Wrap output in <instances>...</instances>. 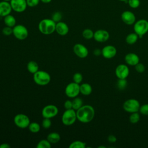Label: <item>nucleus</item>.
Segmentation results:
<instances>
[{"mask_svg":"<svg viewBox=\"0 0 148 148\" xmlns=\"http://www.w3.org/2000/svg\"><path fill=\"white\" fill-rule=\"evenodd\" d=\"M76 112L77 120L83 123H90L95 116V110L90 105H83Z\"/></svg>","mask_w":148,"mask_h":148,"instance_id":"f257e3e1","label":"nucleus"},{"mask_svg":"<svg viewBox=\"0 0 148 148\" xmlns=\"http://www.w3.org/2000/svg\"><path fill=\"white\" fill-rule=\"evenodd\" d=\"M56 23L51 18L42 19L38 24L39 31L44 35H50L56 31Z\"/></svg>","mask_w":148,"mask_h":148,"instance_id":"f03ea898","label":"nucleus"},{"mask_svg":"<svg viewBox=\"0 0 148 148\" xmlns=\"http://www.w3.org/2000/svg\"><path fill=\"white\" fill-rule=\"evenodd\" d=\"M33 79L35 83L39 86H46L48 84L51 80L50 74L44 71H38L33 74Z\"/></svg>","mask_w":148,"mask_h":148,"instance_id":"7ed1b4c3","label":"nucleus"},{"mask_svg":"<svg viewBox=\"0 0 148 148\" xmlns=\"http://www.w3.org/2000/svg\"><path fill=\"white\" fill-rule=\"evenodd\" d=\"M134 30L141 38L148 32V21L145 19H140L134 24Z\"/></svg>","mask_w":148,"mask_h":148,"instance_id":"20e7f679","label":"nucleus"},{"mask_svg":"<svg viewBox=\"0 0 148 148\" xmlns=\"http://www.w3.org/2000/svg\"><path fill=\"white\" fill-rule=\"evenodd\" d=\"M76 119V112L73 109H66L63 113L61 117L62 123L66 126H69L73 124Z\"/></svg>","mask_w":148,"mask_h":148,"instance_id":"39448f33","label":"nucleus"},{"mask_svg":"<svg viewBox=\"0 0 148 148\" xmlns=\"http://www.w3.org/2000/svg\"><path fill=\"white\" fill-rule=\"evenodd\" d=\"M140 105L139 102L134 98H131L126 100L123 105V109L130 113L139 112Z\"/></svg>","mask_w":148,"mask_h":148,"instance_id":"423d86ee","label":"nucleus"},{"mask_svg":"<svg viewBox=\"0 0 148 148\" xmlns=\"http://www.w3.org/2000/svg\"><path fill=\"white\" fill-rule=\"evenodd\" d=\"M13 34L18 40H24L28 35L27 28L23 25L18 24L13 27Z\"/></svg>","mask_w":148,"mask_h":148,"instance_id":"0eeeda50","label":"nucleus"},{"mask_svg":"<svg viewBox=\"0 0 148 148\" xmlns=\"http://www.w3.org/2000/svg\"><path fill=\"white\" fill-rule=\"evenodd\" d=\"M80 93V84L72 82L69 83L65 88V95L71 98L76 97Z\"/></svg>","mask_w":148,"mask_h":148,"instance_id":"6e6552de","label":"nucleus"},{"mask_svg":"<svg viewBox=\"0 0 148 148\" xmlns=\"http://www.w3.org/2000/svg\"><path fill=\"white\" fill-rule=\"evenodd\" d=\"M14 124L20 128H27L30 124L29 118L25 114L19 113L16 114L13 119Z\"/></svg>","mask_w":148,"mask_h":148,"instance_id":"1a4fd4ad","label":"nucleus"},{"mask_svg":"<svg viewBox=\"0 0 148 148\" xmlns=\"http://www.w3.org/2000/svg\"><path fill=\"white\" fill-rule=\"evenodd\" d=\"M58 113V109L54 105H47L42 110V115L43 118L51 119L56 116Z\"/></svg>","mask_w":148,"mask_h":148,"instance_id":"9d476101","label":"nucleus"},{"mask_svg":"<svg viewBox=\"0 0 148 148\" xmlns=\"http://www.w3.org/2000/svg\"><path fill=\"white\" fill-rule=\"evenodd\" d=\"M12 10L17 13L24 12L27 7L26 0H10Z\"/></svg>","mask_w":148,"mask_h":148,"instance_id":"9b49d317","label":"nucleus"},{"mask_svg":"<svg viewBox=\"0 0 148 148\" xmlns=\"http://www.w3.org/2000/svg\"><path fill=\"white\" fill-rule=\"evenodd\" d=\"M130 74V69L124 64L118 65L115 69V75L118 79H126Z\"/></svg>","mask_w":148,"mask_h":148,"instance_id":"f8f14e48","label":"nucleus"},{"mask_svg":"<svg viewBox=\"0 0 148 148\" xmlns=\"http://www.w3.org/2000/svg\"><path fill=\"white\" fill-rule=\"evenodd\" d=\"M73 50L75 55L81 58L87 57L88 54V50L87 48L81 43L75 44L73 47Z\"/></svg>","mask_w":148,"mask_h":148,"instance_id":"ddd939ff","label":"nucleus"},{"mask_svg":"<svg viewBox=\"0 0 148 148\" xmlns=\"http://www.w3.org/2000/svg\"><path fill=\"white\" fill-rule=\"evenodd\" d=\"M121 18L124 23L127 25H133L136 21V17L134 13L130 10H125L121 14Z\"/></svg>","mask_w":148,"mask_h":148,"instance_id":"4468645a","label":"nucleus"},{"mask_svg":"<svg viewBox=\"0 0 148 148\" xmlns=\"http://www.w3.org/2000/svg\"><path fill=\"white\" fill-rule=\"evenodd\" d=\"M110 35L108 31L105 29H98L94 32L93 38L98 42H106L109 38Z\"/></svg>","mask_w":148,"mask_h":148,"instance_id":"2eb2a0df","label":"nucleus"},{"mask_svg":"<svg viewBox=\"0 0 148 148\" xmlns=\"http://www.w3.org/2000/svg\"><path fill=\"white\" fill-rule=\"evenodd\" d=\"M117 54L116 48L112 45H106L102 49V56L106 58L110 59L115 57Z\"/></svg>","mask_w":148,"mask_h":148,"instance_id":"dca6fc26","label":"nucleus"},{"mask_svg":"<svg viewBox=\"0 0 148 148\" xmlns=\"http://www.w3.org/2000/svg\"><path fill=\"white\" fill-rule=\"evenodd\" d=\"M12 8L10 2L2 1L0 2V16L5 17L10 14Z\"/></svg>","mask_w":148,"mask_h":148,"instance_id":"f3484780","label":"nucleus"},{"mask_svg":"<svg viewBox=\"0 0 148 148\" xmlns=\"http://www.w3.org/2000/svg\"><path fill=\"white\" fill-rule=\"evenodd\" d=\"M125 63L130 66H135L139 62V56L134 53H127L124 57Z\"/></svg>","mask_w":148,"mask_h":148,"instance_id":"a211bd4d","label":"nucleus"},{"mask_svg":"<svg viewBox=\"0 0 148 148\" xmlns=\"http://www.w3.org/2000/svg\"><path fill=\"white\" fill-rule=\"evenodd\" d=\"M56 31L60 35L65 36L69 32V27L65 23L62 21H59L56 23Z\"/></svg>","mask_w":148,"mask_h":148,"instance_id":"6ab92c4d","label":"nucleus"},{"mask_svg":"<svg viewBox=\"0 0 148 148\" xmlns=\"http://www.w3.org/2000/svg\"><path fill=\"white\" fill-rule=\"evenodd\" d=\"M92 91L91 86L87 83H84L80 85V93L84 95H89L92 92Z\"/></svg>","mask_w":148,"mask_h":148,"instance_id":"aec40b11","label":"nucleus"},{"mask_svg":"<svg viewBox=\"0 0 148 148\" xmlns=\"http://www.w3.org/2000/svg\"><path fill=\"white\" fill-rule=\"evenodd\" d=\"M3 21L6 26H8L12 28L14 27L16 24V20L15 17L10 14L4 17Z\"/></svg>","mask_w":148,"mask_h":148,"instance_id":"412c9836","label":"nucleus"},{"mask_svg":"<svg viewBox=\"0 0 148 148\" xmlns=\"http://www.w3.org/2000/svg\"><path fill=\"white\" fill-rule=\"evenodd\" d=\"M27 70L31 73L34 74L39 71V65L38 63L34 61H30L28 62L27 65Z\"/></svg>","mask_w":148,"mask_h":148,"instance_id":"4be33fe9","label":"nucleus"},{"mask_svg":"<svg viewBox=\"0 0 148 148\" xmlns=\"http://www.w3.org/2000/svg\"><path fill=\"white\" fill-rule=\"evenodd\" d=\"M60 139H61V137L60 134L56 132H51L47 136V139L51 143H53V144L58 142Z\"/></svg>","mask_w":148,"mask_h":148,"instance_id":"5701e85b","label":"nucleus"},{"mask_svg":"<svg viewBox=\"0 0 148 148\" xmlns=\"http://www.w3.org/2000/svg\"><path fill=\"white\" fill-rule=\"evenodd\" d=\"M138 38V35L135 32H132L127 35L125 38V41L128 45H133L137 42Z\"/></svg>","mask_w":148,"mask_h":148,"instance_id":"b1692460","label":"nucleus"},{"mask_svg":"<svg viewBox=\"0 0 148 148\" xmlns=\"http://www.w3.org/2000/svg\"><path fill=\"white\" fill-rule=\"evenodd\" d=\"M72 101V109L76 111L83 105V100L80 98L76 97L74 98V99Z\"/></svg>","mask_w":148,"mask_h":148,"instance_id":"393cba45","label":"nucleus"},{"mask_svg":"<svg viewBox=\"0 0 148 148\" xmlns=\"http://www.w3.org/2000/svg\"><path fill=\"white\" fill-rule=\"evenodd\" d=\"M86 147V143L81 140H75L70 143L69 148H85Z\"/></svg>","mask_w":148,"mask_h":148,"instance_id":"a878e982","label":"nucleus"},{"mask_svg":"<svg viewBox=\"0 0 148 148\" xmlns=\"http://www.w3.org/2000/svg\"><path fill=\"white\" fill-rule=\"evenodd\" d=\"M29 130L32 133H37L40 130V125L36 122H32L28 125Z\"/></svg>","mask_w":148,"mask_h":148,"instance_id":"bb28decb","label":"nucleus"},{"mask_svg":"<svg viewBox=\"0 0 148 148\" xmlns=\"http://www.w3.org/2000/svg\"><path fill=\"white\" fill-rule=\"evenodd\" d=\"M94 32L90 28H86L82 32V36L86 39H91L94 37Z\"/></svg>","mask_w":148,"mask_h":148,"instance_id":"cd10ccee","label":"nucleus"},{"mask_svg":"<svg viewBox=\"0 0 148 148\" xmlns=\"http://www.w3.org/2000/svg\"><path fill=\"white\" fill-rule=\"evenodd\" d=\"M139 120H140V114L139 113V112L131 113L129 117V120L130 123L132 124L137 123L138 122H139Z\"/></svg>","mask_w":148,"mask_h":148,"instance_id":"c85d7f7f","label":"nucleus"},{"mask_svg":"<svg viewBox=\"0 0 148 148\" xmlns=\"http://www.w3.org/2000/svg\"><path fill=\"white\" fill-rule=\"evenodd\" d=\"M51 147V143L47 139L40 140L36 145L37 148H50Z\"/></svg>","mask_w":148,"mask_h":148,"instance_id":"c756f323","label":"nucleus"},{"mask_svg":"<svg viewBox=\"0 0 148 148\" xmlns=\"http://www.w3.org/2000/svg\"><path fill=\"white\" fill-rule=\"evenodd\" d=\"M117 86L120 90H122L125 89L127 86V81L126 79H119L117 83Z\"/></svg>","mask_w":148,"mask_h":148,"instance_id":"7c9ffc66","label":"nucleus"},{"mask_svg":"<svg viewBox=\"0 0 148 148\" xmlns=\"http://www.w3.org/2000/svg\"><path fill=\"white\" fill-rule=\"evenodd\" d=\"M62 18V15L60 12H56L54 13H53L51 16V19L56 23L59 21H61Z\"/></svg>","mask_w":148,"mask_h":148,"instance_id":"2f4dec72","label":"nucleus"},{"mask_svg":"<svg viewBox=\"0 0 148 148\" xmlns=\"http://www.w3.org/2000/svg\"><path fill=\"white\" fill-rule=\"evenodd\" d=\"M73 80L75 83L80 84V83H81L83 80V76L82 73L80 72H76L74 73L73 75Z\"/></svg>","mask_w":148,"mask_h":148,"instance_id":"473e14b6","label":"nucleus"},{"mask_svg":"<svg viewBox=\"0 0 148 148\" xmlns=\"http://www.w3.org/2000/svg\"><path fill=\"white\" fill-rule=\"evenodd\" d=\"M127 3L131 8L136 9L140 5V0H128Z\"/></svg>","mask_w":148,"mask_h":148,"instance_id":"72a5a7b5","label":"nucleus"},{"mask_svg":"<svg viewBox=\"0 0 148 148\" xmlns=\"http://www.w3.org/2000/svg\"><path fill=\"white\" fill-rule=\"evenodd\" d=\"M139 112L143 115L148 116V103L140 105Z\"/></svg>","mask_w":148,"mask_h":148,"instance_id":"f704fd0d","label":"nucleus"},{"mask_svg":"<svg viewBox=\"0 0 148 148\" xmlns=\"http://www.w3.org/2000/svg\"><path fill=\"white\" fill-rule=\"evenodd\" d=\"M51 121L50 120V119L44 118L42 122V126L45 129H48L51 127Z\"/></svg>","mask_w":148,"mask_h":148,"instance_id":"c9c22d12","label":"nucleus"},{"mask_svg":"<svg viewBox=\"0 0 148 148\" xmlns=\"http://www.w3.org/2000/svg\"><path fill=\"white\" fill-rule=\"evenodd\" d=\"M134 66L136 71L139 73H143L145 71V66L142 63L139 62L136 65H135Z\"/></svg>","mask_w":148,"mask_h":148,"instance_id":"e433bc0d","label":"nucleus"},{"mask_svg":"<svg viewBox=\"0 0 148 148\" xmlns=\"http://www.w3.org/2000/svg\"><path fill=\"white\" fill-rule=\"evenodd\" d=\"M2 32L3 35L6 36H9L13 34V28L8 26H6L2 29Z\"/></svg>","mask_w":148,"mask_h":148,"instance_id":"4c0bfd02","label":"nucleus"},{"mask_svg":"<svg viewBox=\"0 0 148 148\" xmlns=\"http://www.w3.org/2000/svg\"><path fill=\"white\" fill-rule=\"evenodd\" d=\"M27 6L31 8H34L39 3L40 0H26Z\"/></svg>","mask_w":148,"mask_h":148,"instance_id":"58836bf2","label":"nucleus"},{"mask_svg":"<svg viewBox=\"0 0 148 148\" xmlns=\"http://www.w3.org/2000/svg\"><path fill=\"white\" fill-rule=\"evenodd\" d=\"M64 106L65 109H72V101L71 100H66L64 103Z\"/></svg>","mask_w":148,"mask_h":148,"instance_id":"ea45409f","label":"nucleus"},{"mask_svg":"<svg viewBox=\"0 0 148 148\" xmlns=\"http://www.w3.org/2000/svg\"><path fill=\"white\" fill-rule=\"evenodd\" d=\"M108 140L110 142V143H114L116 142L117 140V138L114 135H109L108 137Z\"/></svg>","mask_w":148,"mask_h":148,"instance_id":"a19ab883","label":"nucleus"},{"mask_svg":"<svg viewBox=\"0 0 148 148\" xmlns=\"http://www.w3.org/2000/svg\"><path fill=\"white\" fill-rule=\"evenodd\" d=\"M93 54L95 56H99L102 55V50H101L100 49H98V48L95 49L93 51Z\"/></svg>","mask_w":148,"mask_h":148,"instance_id":"79ce46f5","label":"nucleus"},{"mask_svg":"<svg viewBox=\"0 0 148 148\" xmlns=\"http://www.w3.org/2000/svg\"><path fill=\"white\" fill-rule=\"evenodd\" d=\"M10 146L6 143H3L0 145V148H10Z\"/></svg>","mask_w":148,"mask_h":148,"instance_id":"37998d69","label":"nucleus"},{"mask_svg":"<svg viewBox=\"0 0 148 148\" xmlns=\"http://www.w3.org/2000/svg\"><path fill=\"white\" fill-rule=\"evenodd\" d=\"M52 0H40V1H41L42 3H49L50 2H51Z\"/></svg>","mask_w":148,"mask_h":148,"instance_id":"c03bdc74","label":"nucleus"},{"mask_svg":"<svg viewBox=\"0 0 148 148\" xmlns=\"http://www.w3.org/2000/svg\"><path fill=\"white\" fill-rule=\"evenodd\" d=\"M119 1H122V2H126V3H127V1H128V0H119Z\"/></svg>","mask_w":148,"mask_h":148,"instance_id":"a18cd8bd","label":"nucleus"},{"mask_svg":"<svg viewBox=\"0 0 148 148\" xmlns=\"http://www.w3.org/2000/svg\"><path fill=\"white\" fill-rule=\"evenodd\" d=\"M2 1H8V2H10V0H2Z\"/></svg>","mask_w":148,"mask_h":148,"instance_id":"49530a36","label":"nucleus"}]
</instances>
